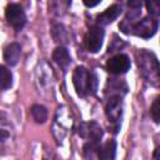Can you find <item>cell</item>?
<instances>
[{"mask_svg": "<svg viewBox=\"0 0 160 160\" xmlns=\"http://www.w3.org/2000/svg\"><path fill=\"white\" fill-rule=\"evenodd\" d=\"M72 122H74L72 116L68 111V109L65 106L59 108L58 111H56L54 124H52V135H54V138L58 141H61L66 136L68 131L71 129Z\"/></svg>", "mask_w": 160, "mask_h": 160, "instance_id": "3", "label": "cell"}, {"mask_svg": "<svg viewBox=\"0 0 160 160\" xmlns=\"http://www.w3.org/2000/svg\"><path fill=\"white\" fill-rule=\"evenodd\" d=\"M116 155V142L114 140H108L105 144L100 145L98 158L99 160H115Z\"/></svg>", "mask_w": 160, "mask_h": 160, "instance_id": "12", "label": "cell"}, {"mask_svg": "<svg viewBox=\"0 0 160 160\" xmlns=\"http://www.w3.org/2000/svg\"><path fill=\"white\" fill-rule=\"evenodd\" d=\"M150 115H151V119L156 124H160V95L156 96L155 100L152 101L151 108H150Z\"/></svg>", "mask_w": 160, "mask_h": 160, "instance_id": "17", "label": "cell"}, {"mask_svg": "<svg viewBox=\"0 0 160 160\" xmlns=\"http://www.w3.org/2000/svg\"><path fill=\"white\" fill-rule=\"evenodd\" d=\"M159 22L154 16H145L140 21H138L132 29V34L142 38V39H150L151 36L155 35L158 30Z\"/></svg>", "mask_w": 160, "mask_h": 160, "instance_id": "6", "label": "cell"}, {"mask_svg": "<svg viewBox=\"0 0 160 160\" xmlns=\"http://www.w3.org/2000/svg\"><path fill=\"white\" fill-rule=\"evenodd\" d=\"M122 99L121 96H110L108 102H106V106H105V114H106V118L108 120L115 125V129L119 128V124L121 121V118H122Z\"/></svg>", "mask_w": 160, "mask_h": 160, "instance_id": "4", "label": "cell"}, {"mask_svg": "<svg viewBox=\"0 0 160 160\" xmlns=\"http://www.w3.org/2000/svg\"><path fill=\"white\" fill-rule=\"evenodd\" d=\"M104 42V30L101 26H92L85 36V46L90 52H98Z\"/></svg>", "mask_w": 160, "mask_h": 160, "instance_id": "8", "label": "cell"}, {"mask_svg": "<svg viewBox=\"0 0 160 160\" xmlns=\"http://www.w3.org/2000/svg\"><path fill=\"white\" fill-rule=\"evenodd\" d=\"M5 18L16 31H20L26 24V15L19 4H9L5 9Z\"/></svg>", "mask_w": 160, "mask_h": 160, "instance_id": "5", "label": "cell"}, {"mask_svg": "<svg viewBox=\"0 0 160 160\" xmlns=\"http://www.w3.org/2000/svg\"><path fill=\"white\" fill-rule=\"evenodd\" d=\"M121 12H122L121 5H119V4H112V5H110L105 11H102L100 15H98L96 22H98L99 26L108 25V24L112 22L114 20H116L118 16H119Z\"/></svg>", "mask_w": 160, "mask_h": 160, "instance_id": "10", "label": "cell"}, {"mask_svg": "<svg viewBox=\"0 0 160 160\" xmlns=\"http://www.w3.org/2000/svg\"><path fill=\"white\" fill-rule=\"evenodd\" d=\"M136 61L140 75L152 86L160 88V62L154 52L141 49L136 52Z\"/></svg>", "mask_w": 160, "mask_h": 160, "instance_id": "1", "label": "cell"}, {"mask_svg": "<svg viewBox=\"0 0 160 160\" xmlns=\"http://www.w3.org/2000/svg\"><path fill=\"white\" fill-rule=\"evenodd\" d=\"M130 69V59L125 54H118L106 61V70L114 75L125 74Z\"/></svg>", "mask_w": 160, "mask_h": 160, "instance_id": "9", "label": "cell"}, {"mask_svg": "<svg viewBox=\"0 0 160 160\" xmlns=\"http://www.w3.org/2000/svg\"><path fill=\"white\" fill-rule=\"evenodd\" d=\"M84 4H85L86 6H89V8H91V6H95V5L100 4V1H95V2H89V1H84Z\"/></svg>", "mask_w": 160, "mask_h": 160, "instance_id": "20", "label": "cell"}, {"mask_svg": "<svg viewBox=\"0 0 160 160\" xmlns=\"http://www.w3.org/2000/svg\"><path fill=\"white\" fill-rule=\"evenodd\" d=\"M152 160H160V146H158V148L154 150V154H152Z\"/></svg>", "mask_w": 160, "mask_h": 160, "instance_id": "19", "label": "cell"}, {"mask_svg": "<svg viewBox=\"0 0 160 160\" xmlns=\"http://www.w3.org/2000/svg\"><path fill=\"white\" fill-rule=\"evenodd\" d=\"M78 134L82 139H86V140L94 141V142H99L100 139L102 138L104 132L98 122L89 121V122H80V125L78 126Z\"/></svg>", "mask_w": 160, "mask_h": 160, "instance_id": "7", "label": "cell"}, {"mask_svg": "<svg viewBox=\"0 0 160 160\" xmlns=\"http://www.w3.org/2000/svg\"><path fill=\"white\" fill-rule=\"evenodd\" d=\"M72 82L76 90V94L81 98L88 95H94L98 90V76L94 71L78 66L72 74Z\"/></svg>", "mask_w": 160, "mask_h": 160, "instance_id": "2", "label": "cell"}, {"mask_svg": "<svg viewBox=\"0 0 160 160\" xmlns=\"http://www.w3.org/2000/svg\"><path fill=\"white\" fill-rule=\"evenodd\" d=\"M21 55V46L18 42H11L4 49V60L9 66H14L19 62Z\"/></svg>", "mask_w": 160, "mask_h": 160, "instance_id": "11", "label": "cell"}, {"mask_svg": "<svg viewBox=\"0 0 160 160\" xmlns=\"http://www.w3.org/2000/svg\"><path fill=\"white\" fill-rule=\"evenodd\" d=\"M146 10L151 16L160 15V0H149L145 2Z\"/></svg>", "mask_w": 160, "mask_h": 160, "instance_id": "18", "label": "cell"}, {"mask_svg": "<svg viewBox=\"0 0 160 160\" xmlns=\"http://www.w3.org/2000/svg\"><path fill=\"white\" fill-rule=\"evenodd\" d=\"M51 34H52L54 40L58 41V42H66V41H68V31H66V29H65L62 25H60V24H58V25H55V26L52 28Z\"/></svg>", "mask_w": 160, "mask_h": 160, "instance_id": "16", "label": "cell"}, {"mask_svg": "<svg viewBox=\"0 0 160 160\" xmlns=\"http://www.w3.org/2000/svg\"><path fill=\"white\" fill-rule=\"evenodd\" d=\"M0 84L2 90H8L12 85V74L10 70H8L6 66L0 68Z\"/></svg>", "mask_w": 160, "mask_h": 160, "instance_id": "15", "label": "cell"}, {"mask_svg": "<svg viewBox=\"0 0 160 160\" xmlns=\"http://www.w3.org/2000/svg\"><path fill=\"white\" fill-rule=\"evenodd\" d=\"M52 59H54L55 62H56L60 68H62L64 70L69 66V64H70V61H71L70 54H69L68 49L64 48V46H58V48L54 50V52H52Z\"/></svg>", "mask_w": 160, "mask_h": 160, "instance_id": "13", "label": "cell"}, {"mask_svg": "<svg viewBox=\"0 0 160 160\" xmlns=\"http://www.w3.org/2000/svg\"><path fill=\"white\" fill-rule=\"evenodd\" d=\"M30 114H31L34 121L38 124H44L48 120V110L42 105H39V104L32 105L30 109Z\"/></svg>", "mask_w": 160, "mask_h": 160, "instance_id": "14", "label": "cell"}]
</instances>
